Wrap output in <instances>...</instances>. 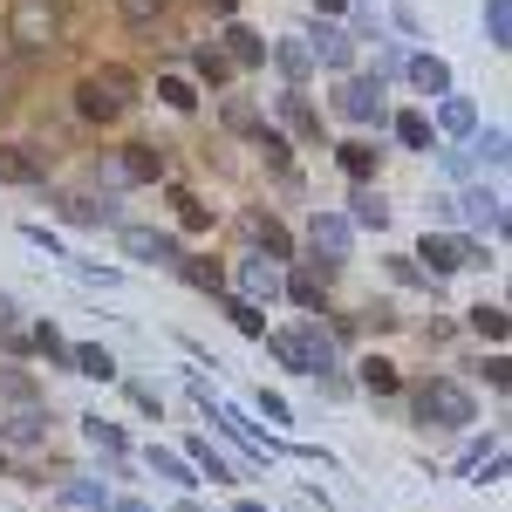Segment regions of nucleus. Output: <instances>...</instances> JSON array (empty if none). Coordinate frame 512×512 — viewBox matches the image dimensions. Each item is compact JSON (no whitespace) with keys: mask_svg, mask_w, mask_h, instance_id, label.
<instances>
[{"mask_svg":"<svg viewBox=\"0 0 512 512\" xmlns=\"http://www.w3.org/2000/svg\"><path fill=\"white\" fill-rule=\"evenodd\" d=\"M158 96L171 103V110H192V103H198V96H192V82H185V76H164V82H158Z\"/></svg>","mask_w":512,"mask_h":512,"instance_id":"obj_30","label":"nucleus"},{"mask_svg":"<svg viewBox=\"0 0 512 512\" xmlns=\"http://www.w3.org/2000/svg\"><path fill=\"white\" fill-rule=\"evenodd\" d=\"M7 41H14L21 55H55V48H62L55 0H14V7H7Z\"/></svg>","mask_w":512,"mask_h":512,"instance_id":"obj_1","label":"nucleus"},{"mask_svg":"<svg viewBox=\"0 0 512 512\" xmlns=\"http://www.w3.org/2000/svg\"><path fill=\"white\" fill-rule=\"evenodd\" d=\"M424 260H431L437 274H458V267H485V253H478L472 239H424Z\"/></svg>","mask_w":512,"mask_h":512,"instance_id":"obj_6","label":"nucleus"},{"mask_svg":"<svg viewBox=\"0 0 512 512\" xmlns=\"http://www.w3.org/2000/svg\"><path fill=\"white\" fill-rule=\"evenodd\" d=\"M123 512H144V506H137V499H130V506H123Z\"/></svg>","mask_w":512,"mask_h":512,"instance_id":"obj_43","label":"nucleus"},{"mask_svg":"<svg viewBox=\"0 0 512 512\" xmlns=\"http://www.w3.org/2000/svg\"><path fill=\"white\" fill-rule=\"evenodd\" d=\"M178 512H198V506H192V499H178Z\"/></svg>","mask_w":512,"mask_h":512,"instance_id":"obj_42","label":"nucleus"},{"mask_svg":"<svg viewBox=\"0 0 512 512\" xmlns=\"http://www.w3.org/2000/svg\"><path fill=\"white\" fill-rule=\"evenodd\" d=\"M164 7H171V0H117V14L130 21V28H151V21L164 14Z\"/></svg>","mask_w":512,"mask_h":512,"instance_id":"obj_18","label":"nucleus"},{"mask_svg":"<svg viewBox=\"0 0 512 512\" xmlns=\"http://www.w3.org/2000/svg\"><path fill=\"white\" fill-rule=\"evenodd\" d=\"M205 7H212V14H233V7H239V0H205Z\"/></svg>","mask_w":512,"mask_h":512,"instance_id":"obj_39","label":"nucleus"},{"mask_svg":"<svg viewBox=\"0 0 512 512\" xmlns=\"http://www.w3.org/2000/svg\"><path fill=\"white\" fill-rule=\"evenodd\" d=\"M192 62H198V76H205V82H226V76H233V62H226L219 48H198Z\"/></svg>","mask_w":512,"mask_h":512,"instance_id":"obj_27","label":"nucleus"},{"mask_svg":"<svg viewBox=\"0 0 512 512\" xmlns=\"http://www.w3.org/2000/svg\"><path fill=\"white\" fill-rule=\"evenodd\" d=\"M253 233H260V239H267V253H280V260H287V253H294V239H287V233H280V226H274V219H253Z\"/></svg>","mask_w":512,"mask_h":512,"instance_id":"obj_33","label":"nucleus"},{"mask_svg":"<svg viewBox=\"0 0 512 512\" xmlns=\"http://www.w3.org/2000/svg\"><path fill=\"white\" fill-rule=\"evenodd\" d=\"M267 349H274L287 369H301V376H321V369H335V349L321 342L315 328H274V335H267Z\"/></svg>","mask_w":512,"mask_h":512,"instance_id":"obj_4","label":"nucleus"},{"mask_svg":"<svg viewBox=\"0 0 512 512\" xmlns=\"http://www.w3.org/2000/svg\"><path fill=\"white\" fill-rule=\"evenodd\" d=\"M69 369H76V376H96V383H110V376H117V362H110V349H96V342H82V349H69Z\"/></svg>","mask_w":512,"mask_h":512,"instance_id":"obj_11","label":"nucleus"},{"mask_svg":"<svg viewBox=\"0 0 512 512\" xmlns=\"http://www.w3.org/2000/svg\"><path fill=\"white\" fill-rule=\"evenodd\" d=\"M233 512H267V506H253V499H239V506Z\"/></svg>","mask_w":512,"mask_h":512,"instance_id":"obj_40","label":"nucleus"},{"mask_svg":"<svg viewBox=\"0 0 512 512\" xmlns=\"http://www.w3.org/2000/svg\"><path fill=\"white\" fill-rule=\"evenodd\" d=\"M478 410H472V390L465 383H451V376H431L424 390H417V424H431V431H465Z\"/></svg>","mask_w":512,"mask_h":512,"instance_id":"obj_2","label":"nucleus"},{"mask_svg":"<svg viewBox=\"0 0 512 512\" xmlns=\"http://www.w3.org/2000/svg\"><path fill=\"white\" fill-rule=\"evenodd\" d=\"M62 212H69L76 226H103V219H110V205H96V198H69Z\"/></svg>","mask_w":512,"mask_h":512,"instance_id":"obj_29","label":"nucleus"},{"mask_svg":"<svg viewBox=\"0 0 512 512\" xmlns=\"http://www.w3.org/2000/svg\"><path fill=\"white\" fill-rule=\"evenodd\" d=\"M280 69L287 76H308V48H280Z\"/></svg>","mask_w":512,"mask_h":512,"instance_id":"obj_37","label":"nucleus"},{"mask_svg":"<svg viewBox=\"0 0 512 512\" xmlns=\"http://www.w3.org/2000/svg\"><path fill=\"white\" fill-rule=\"evenodd\" d=\"M315 246L342 253V246H349V226H342V219H315Z\"/></svg>","mask_w":512,"mask_h":512,"instance_id":"obj_31","label":"nucleus"},{"mask_svg":"<svg viewBox=\"0 0 512 512\" xmlns=\"http://www.w3.org/2000/svg\"><path fill=\"white\" fill-rule=\"evenodd\" d=\"M151 472H158V478H178V485H198V478H192V465H185L178 451H151Z\"/></svg>","mask_w":512,"mask_h":512,"instance_id":"obj_20","label":"nucleus"},{"mask_svg":"<svg viewBox=\"0 0 512 512\" xmlns=\"http://www.w3.org/2000/svg\"><path fill=\"white\" fill-rule=\"evenodd\" d=\"M226 130H233V137H260L267 123H260V110H253V103H226Z\"/></svg>","mask_w":512,"mask_h":512,"instance_id":"obj_17","label":"nucleus"},{"mask_svg":"<svg viewBox=\"0 0 512 512\" xmlns=\"http://www.w3.org/2000/svg\"><path fill=\"white\" fill-rule=\"evenodd\" d=\"M171 267H178V274L192 280V287H205V294H219V287H226V274H219V267H212V260H185V253H178V260H171Z\"/></svg>","mask_w":512,"mask_h":512,"instance_id":"obj_16","label":"nucleus"},{"mask_svg":"<svg viewBox=\"0 0 512 512\" xmlns=\"http://www.w3.org/2000/svg\"><path fill=\"white\" fill-rule=\"evenodd\" d=\"M0 328H14V301L7 294H0Z\"/></svg>","mask_w":512,"mask_h":512,"instance_id":"obj_38","label":"nucleus"},{"mask_svg":"<svg viewBox=\"0 0 512 512\" xmlns=\"http://www.w3.org/2000/svg\"><path fill=\"white\" fill-rule=\"evenodd\" d=\"M226 315H233L239 335H267V321H260V308H253V301H226Z\"/></svg>","mask_w":512,"mask_h":512,"instance_id":"obj_23","label":"nucleus"},{"mask_svg":"<svg viewBox=\"0 0 512 512\" xmlns=\"http://www.w3.org/2000/svg\"><path fill=\"white\" fill-rule=\"evenodd\" d=\"M226 41H233V48H226V62H239V69L267 62V48H260V35H253V28H226Z\"/></svg>","mask_w":512,"mask_h":512,"instance_id":"obj_15","label":"nucleus"},{"mask_svg":"<svg viewBox=\"0 0 512 512\" xmlns=\"http://www.w3.org/2000/svg\"><path fill=\"white\" fill-rule=\"evenodd\" d=\"M355 219H362V226H383L390 212H383V198H369V192H362V198H355Z\"/></svg>","mask_w":512,"mask_h":512,"instance_id":"obj_34","label":"nucleus"},{"mask_svg":"<svg viewBox=\"0 0 512 512\" xmlns=\"http://www.w3.org/2000/svg\"><path fill=\"white\" fill-rule=\"evenodd\" d=\"M117 178H130V185H158V178H164V158L151 151V144H130V151L117 158Z\"/></svg>","mask_w":512,"mask_h":512,"instance_id":"obj_8","label":"nucleus"},{"mask_svg":"<svg viewBox=\"0 0 512 512\" xmlns=\"http://www.w3.org/2000/svg\"><path fill=\"white\" fill-rule=\"evenodd\" d=\"M444 130H472V103H444Z\"/></svg>","mask_w":512,"mask_h":512,"instance_id":"obj_35","label":"nucleus"},{"mask_svg":"<svg viewBox=\"0 0 512 512\" xmlns=\"http://www.w3.org/2000/svg\"><path fill=\"white\" fill-rule=\"evenodd\" d=\"M315 7H321V14H335V7H342V0H315Z\"/></svg>","mask_w":512,"mask_h":512,"instance_id":"obj_41","label":"nucleus"},{"mask_svg":"<svg viewBox=\"0 0 512 512\" xmlns=\"http://www.w3.org/2000/svg\"><path fill=\"white\" fill-rule=\"evenodd\" d=\"M0 472H7V451H0Z\"/></svg>","mask_w":512,"mask_h":512,"instance_id":"obj_44","label":"nucleus"},{"mask_svg":"<svg viewBox=\"0 0 512 512\" xmlns=\"http://www.w3.org/2000/svg\"><path fill=\"white\" fill-rule=\"evenodd\" d=\"M410 76H417V89H444V82H451V69H444V62H431V55H417V62H410Z\"/></svg>","mask_w":512,"mask_h":512,"instance_id":"obj_24","label":"nucleus"},{"mask_svg":"<svg viewBox=\"0 0 512 512\" xmlns=\"http://www.w3.org/2000/svg\"><path fill=\"white\" fill-rule=\"evenodd\" d=\"M178 226H185V233H205V226H212V212H205L192 192H178Z\"/></svg>","mask_w":512,"mask_h":512,"instance_id":"obj_22","label":"nucleus"},{"mask_svg":"<svg viewBox=\"0 0 512 512\" xmlns=\"http://www.w3.org/2000/svg\"><path fill=\"white\" fill-rule=\"evenodd\" d=\"M280 117H287V130H294V137H308V144L321 137V117L301 103V96H280Z\"/></svg>","mask_w":512,"mask_h":512,"instance_id":"obj_13","label":"nucleus"},{"mask_svg":"<svg viewBox=\"0 0 512 512\" xmlns=\"http://www.w3.org/2000/svg\"><path fill=\"white\" fill-rule=\"evenodd\" d=\"M472 335H485V342H506V308H472Z\"/></svg>","mask_w":512,"mask_h":512,"instance_id":"obj_19","label":"nucleus"},{"mask_svg":"<svg viewBox=\"0 0 512 512\" xmlns=\"http://www.w3.org/2000/svg\"><path fill=\"white\" fill-rule=\"evenodd\" d=\"M48 178V158L35 144H0V185H41Z\"/></svg>","mask_w":512,"mask_h":512,"instance_id":"obj_5","label":"nucleus"},{"mask_svg":"<svg viewBox=\"0 0 512 512\" xmlns=\"http://www.w3.org/2000/svg\"><path fill=\"white\" fill-rule=\"evenodd\" d=\"M35 349L48 355V362H69V342H62V335H55L48 321H41V328H35Z\"/></svg>","mask_w":512,"mask_h":512,"instance_id":"obj_32","label":"nucleus"},{"mask_svg":"<svg viewBox=\"0 0 512 512\" xmlns=\"http://www.w3.org/2000/svg\"><path fill=\"white\" fill-rule=\"evenodd\" d=\"M0 431L14 437V444H41V437H48V410H41V403H21V410H14Z\"/></svg>","mask_w":512,"mask_h":512,"instance_id":"obj_9","label":"nucleus"},{"mask_svg":"<svg viewBox=\"0 0 512 512\" xmlns=\"http://www.w3.org/2000/svg\"><path fill=\"white\" fill-rule=\"evenodd\" d=\"M239 280H246V294H274V274H267V267H246Z\"/></svg>","mask_w":512,"mask_h":512,"instance_id":"obj_36","label":"nucleus"},{"mask_svg":"<svg viewBox=\"0 0 512 512\" xmlns=\"http://www.w3.org/2000/svg\"><path fill=\"white\" fill-rule=\"evenodd\" d=\"M342 117H383V89H376V82H349V89H342Z\"/></svg>","mask_w":512,"mask_h":512,"instance_id":"obj_10","label":"nucleus"},{"mask_svg":"<svg viewBox=\"0 0 512 512\" xmlns=\"http://www.w3.org/2000/svg\"><path fill=\"white\" fill-rule=\"evenodd\" d=\"M123 253H137V260H151V267H171V260H178V246L164 233H144V226H123Z\"/></svg>","mask_w":512,"mask_h":512,"instance_id":"obj_7","label":"nucleus"},{"mask_svg":"<svg viewBox=\"0 0 512 512\" xmlns=\"http://www.w3.org/2000/svg\"><path fill=\"white\" fill-rule=\"evenodd\" d=\"M82 437L103 444V451H123V431H117V424H103V417H82Z\"/></svg>","mask_w":512,"mask_h":512,"instance_id":"obj_25","label":"nucleus"},{"mask_svg":"<svg viewBox=\"0 0 512 512\" xmlns=\"http://www.w3.org/2000/svg\"><path fill=\"white\" fill-rule=\"evenodd\" d=\"M328 274H335V267H301V274L287 280V294H294L301 308H321V294H328Z\"/></svg>","mask_w":512,"mask_h":512,"instance_id":"obj_12","label":"nucleus"},{"mask_svg":"<svg viewBox=\"0 0 512 512\" xmlns=\"http://www.w3.org/2000/svg\"><path fill=\"white\" fill-rule=\"evenodd\" d=\"M342 171H349V178H369V171H376V151H369V144H342Z\"/></svg>","mask_w":512,"mask_h":512,"instance_id":"obj_26","label":"nucleus"},{"mask_svg":"<svg viewBox=\"0 0 512 512\" xmlns=\"http://www.w3.org/2000/svg\"><path fill=\"white\" fill-rule=\"evenodd\" d=\"M130 69H96V76H82V89H76V110L89 123H117L123 110H130Z\"/></svg>","mask_w":512,"mask_h":512,"instance_id":"obj_3","label":"nucleus"},{"mask_svg":"<svg viewBox=\"0 0 512 512\" xmlns=\"http://www.w3.org/2000/svg\"><path fill=\"white\" fill-rule=\"evenodd\" d=\"M396 137H403L410 151H424V144H431V123H424L417 110H410V117H396Z\"/></svg>","mask_w":512,"mask_h":512,"instance_id":"obj_28","label":"nucleus"},{"mask_svg":"<svg viewBox=\"0 0 512 512\" xmlns=\"http://www.w3.org/2000/svg\"><path fill=\"white\" fill-rule=\"evenodd\" d=\"M362 390H376V396H396V390H403V376H396V362H383V355H369V362H362Z\"/></svg>","mask_w":512,"mask_h":512,"instance_id":"obj_14","label":"nucleus"},{"mask_svg":"<svg viewBox=\"0 0 512 512\" xmlns=\"http://www.w3.org/2000/svg\"><path fill=\"white\" fill-rule=\"evenodd\" d=\"M0 403H35V383L21 369H0Z\"/></svg>","mask_w":512,"mask_h":512,"instance_id":"obj_21","label":"nucleus"}]
</instances>
